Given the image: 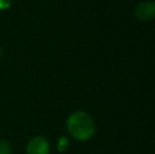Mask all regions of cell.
<instances>
[{"mask_svg":"<svg viewBox=\"0 0 155 154\" xmlns=\"http://www.w3.org/2000/svg\"><path fill=\"white\" fill-rule=\"evenodd\" d=\"M67 128L70 135L77 140H88L95 133V123L88 113L77 111L68 118Z\"/></svg>","mask_w":155,"mask_h":154,"instance_id":"cell-1","label":"cell"},{"mask_svg":"<svg viewBox=\"0 0 155 154\" xmlns=\"http://www.w3.org/2000/svg\"><path fill=\"white\" fill-rule=\"evenodd\" d=\"M135 16L141 21H150L155 18V2L145 1L135 8Z\"/></svg>","mask_w":155,"mask_h":154,"instance_id":"cell-2","label":"cell"},{"mask_svg":"<svg viewBox=\"0 0 155 154\" xmlns=\"http://www.w3.org/2000/svg\"><path fill=\"white\" fill-rule=\"evenodd\" d=\"M49 143L41 136L34 137L27 146V154H49Z\"/></svg>","mask_w":155,"mask_h":154,"instance_id":"cell-3","label":"cell"},{"mask_svg":"<svg viewBox=\"0 0 155 154\" xmlns=\"http://www.w3.org/2000/svg\"><path fill=\"white\" fill-rule=\"evenodd\" d=\"M12 147L6 140H0V154H11Z\"/></svg>","mask_w":155,"mask_h":154,"instance_id":"cell-4","label":"cell"},{"mask_svg":"<svg viewBox=\"0 0 155 154\" xmlns=\"http://www.w3.org/2000/svg\"><path fill=\"white\" fill-rule=\"evenodd\" d=\"M69 148V139L67 137H61L58 140V150L60 152H64Z\"/></svg>","mask_w":155,"mask_h":154,"instance_id":"cell-5","label":"cell"},{"mask_svg":"<svg viewBox=\"0 0 155 154\" xmlns=\"http://www.w3.org/2000/svg\"><path fill=\"white\" fill-rule=\"evenodd\" d=\"M11 3V0H0V8L4 10V8H8Z\"/></svg>","mask_w":155,"mask_h":154,"instance_id":"cell-6","label":"cell"},{"mask_svg":"<svg viewBox=\"0 0 155 154\" xmlns=\"http://www.w3.org/2000/svg\"><path fill=\"white\" fill-rule=\"evenodd\" d=\"M1 55H2V50L0 49V56H1Z\"/></svg>","mask_w":155,"mask_h":154,"instance_id":"cell-7","label":"cell"}]
</instances>
